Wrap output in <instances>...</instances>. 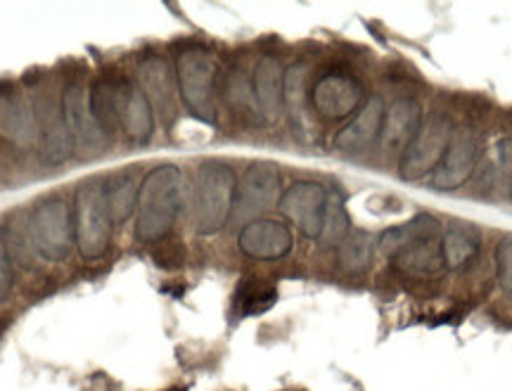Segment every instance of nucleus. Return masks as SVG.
Here are the masks:
<instances>
[{
	"label": "nucleus",
	"instance_id": "obj_1",
	"mask_svg": "<svg viewBox=\"0 0 512 391\" xmlns=\"http://www.w3.org/2000/svg\"><path fill=\"white\" fill-rule=\"evenodd\" d=\"M88 107L105 133H112L119 126L136 143H145L152 136V128H155L152 105L143 88H138L133 81L102 76L88 93Z\"/></svg>",
	"mask_w": 512,
	"mask_h": 391
},
{
	"label": "nucleus",
	"instance_id": "obj_2",
	"mask_svg": "<svg viewBox=\"0 0 512 391\" xmlns=\"http://www.w3.org/2000/svg\"><path fill=\"white\" fill-rule=\"evenodd\" d=\"M183 209V176L174 164L157 166L138 188L136 237L145 245L162 242Z\"/></svg>",
	"mask_w": 512,
	"mask_h": 391
},
{
	"label": "nucleus",
	"instance_id": "obj_3",
	"mask_svg": "<svg viewBox=\"0 0 512 391\" xmlns=\"http://www.w3.org/2000/svg\"><path fill=\"white\" fill-rule=\"evenodd\" d=\"M235 195H238V176L230 166L221 162L202 164L195 178V190H192V214H195L197 233H219L233 216Z\"/></svg>",
	"mask_w": 512,
	"mask_h": 391
},
{
	"label": "nucleus",
	"instance_id": "obj_4",
	"mask_svg": "<svg viewBox=\"0 0 512 391\" xmlns=\"http://www.w3.org/2000/svg\"><path fill=\"white\" fill-rule=\"evenodd\" d=\"M176 81L183 105L204 124L216 121V81L219 62L207 48L190 46L176 57Z\"/></svg>",
	"mask_w": 512,
	"mask_h": 391
},
{
	"label": "nucleus",
	"instance_id": "obj_5",
	"mask_svg": "<svg viewBox=\"0 0 512 391\" xmlns=\"http://www.w3.org/2000/svg\"><path fill=\"white\" fill-rule=\"evenodd\" d=\"M74 242L83 259H100L112 242V219L107 211L105 190L98 183H83L72 207Z\"/></svg>",
	"mask_w": 512,
	"mask_h": 391
},
{
	"label": "nucleus",
	"instance_id": "obj_6",
	"mask_svg": "<svg viewBox=\"0 0 512 391\" xmlns=\"http://www.w3.org/2000/svg\"><path fill=\"white\" fill-rule=\"evenodd\" d=\"M31 247L46 261H64L72 252L74 221L72 209L62 200H46L31 211L29 219Z\"/></svg>",
	"mask_w": 512,
	"mask_h": 391
},
{
	"label": "nucleus",
	"instance_id": "obj_7",
	"mask_svg": "<svg viewBox=\"0 0 512 391\" xmlns=\"http://www.w3.org/2000/svg\"><path fill=\"white\" fill-rule=\"evenodd\" d=\"M453 128L444 117H432L422 121L418 136L408 145V150L401 155L399 176L403 181H418L427 173L437 171V166L444 159L448 143H451Z\"/></svg>",
	"mask_w": 512,
	"mask_h": 391
},
{
	"label": "nucleus",
	"instance_id": "obj_8",
	"mask_svg": "<svg viewBox=\"0 0 512 391\" xmlns=\"http://www.w3.org/2000/svg\"><path fill=\"white\" fill-rule=\"evenodd\" d=\"M325 207H328V190L320 183L299 181L287 188L278 200L280 214L285 216L299 233L309 240H318L323 230Z\"/></svg>",
	"mask_w": 512,
	"mask_h": 391
},
{
	"label": "nucleus",
	"instance_id": "obj_9",
	"mask_svg": "<svg viewBox=\"0 0 512 391\" xmlns=\"http://www.w3.org/2000/svg\"><path fill=\"white\" fill-rule=\"evenodd\" d=\"M363 83L344 72H330L313 83L311 105L323 119L337 121L358 112L363 107Z\"/></svg>",
	"mask_w": 512,
	"mask_h": 391
},
{
	"label": "nucleus",
	"instance_id": "obj_10",
	"mask_svg": "<svg viewBox=\"0 0 512 391\" xmlns=\"http://www.w3.org/2000/svg\"><path fill=\"white\" fill-rule=\"evenodd\" d=\"M280 195V171L271 162H256L238 183L233 216L238 221H256V216L271 209Z\"/></svg>",
	"mask_w": 512,
	"mask_h": 391
},
{
	"label": "nucleus",
	"instance_id": "obj_11",
	"mask_svg": "<svg viewBox=\"0 0 512 391\" xmlns=\"http://www.w3.org/2000/svg\"><path fill=\"white\" fill-rule=\"evenodd\" d=\"M479 155H482V147H479V136L475 128H456L444 159H441L437 171H434V188L441 192H451L465 185L477 169Z\"/></svg>",
	"mask_w": 512,
	"mask_h": 391
},
{
	"label": "nucleus",
	"instance_id": "obj_12",
	"mask_svg": "<svg viewBox=\"0 0 512 391\" xmlns=\"http://www.w3.org/2000/svg\"><path fill=\"white\" fill-rule=\"evenodd\" d=\"M292 230L280 221L256 219L242 226L238 235L240 252L256 261H278L292 252Z\"/></svg>",
	"mask_w": 512,
	"mask_h": 391
},
{
	"label": "nucleus",
	"instance_id": "obj_13",
	"mask_svg": "<svg viewBox=\"0 0 512 391\" xmlns=\"http://www.w3.org/2000/svg\"><path fill=\"white\" fill-rule=\"evenodd\" d=\"M384 112H387V107H384L380 95H370L356 117L335 136V150L344 152V155L366 152L370 145L380 140Z\"/></svg>",
	"mask_w": 512,
	"mask_h": 391
},
{
	"label": "nucleus",
	"instance_id": "obj_14",
	"mask_svg": "<svg viewBox=\"0 0 512 391\" xmlns=\"http://www.w3.org/2000/svg\"><path fill=\"white\" fill-rule=\"evenodd\" d=\"M422 126V105L413 98H401L396 100L392 107H387L382 121V133L380 143L387 152L394 155H403L408 150V145L413 143V138L418 136Z\"/></svg>",
	"mask_w": 512,
	"mask_h": 391
},
{
	"label": "nucleus",
	"instance_id": "obj_15",
	"mask_svg": "<svg viewBox=\"0 0 512 391\" xmlns=\"http://www.w3.org/2000/svg\"><path fill=\"white\" fill-rule=\"evenodd\" d=\"M60 105L64 114V124H67L69 133H72V140L88 147L102 143L105 131H102L98 121L93 119L91 107H88V93L86 88H83V83H69V86L64 88Z\"/></svg>",
	"mask_w": 512,
	"mask_h": 391
},
{
	"label": "nucleus",
	"instance_id": "obj_16",
	"mask_svg": "<svg viewBox=\"0 0 512 391\" xmlns=\"http://www.w3.org/2000/svg\"><path fill=\"white\" fill-rule=\"evenodd\" d=\"M283 86H285V69L278 57L266 55L256 62L252 74V88L256 105H259L261 117L273 121L283 112Z\"/></svg>",
	"mask_w": 512,
	"mask_h": 391
},
{
	"label": "nucleus",
	"instance_id": "obj_17",
	"mask_svg": "<svg viewBox=\"0 0 512 391\" xmlns=\"http://www.w3.org/2000/svg\"><path fill=\"white\" fill-rule=\"evenodd\" d=\"M38 131H41V150L48 162H62L72 152V133L64 124L62 105H55L50 98H41L36 102Z\"/></svg>",
	"mask_w": 512,
	"mask_h": 391
},
{
	"label": "nucleus",
	"instance_id": "obj_18",
	"mask_svg": "<svg viewBox=\"0 0 512 391\" xmlns=\"http://www.w3.org/2000/svg\"><path fill=\"white\" fill-rule=\"evenodd\" d=\"M441 240V223L430 214H420L415 219L384 230L380 235V249L384 256L396 259V256L408 252V249L425 245V242Z\"/></svg>",
	"mask_w": 512,
	"mask_h": 391
},
{
	"label": "nucleus",
	"instance_id": "obj_19",
	"mask_svg": "<svg viewBox=\"0 0 512 391\" xmlns=\"http://www.w3.org/2000/svg\"><path fill=\"white\" fill-rule=\"evenodd\" d=\"M479 247H482V235L472 223L456 221L441 233V259L451 271L470 266L477 259Z\"/></svg>",
	"mask_w": 512,
	"mask_h": 391
},
{
	"label": "nucleus",
	"instance_id": "obj_20",
	"mask_svg": "<svg viewBox=\"0 0 512 391\" xmlns=\"http://www.w3.org/2000/svg\"><path fill=\"white\" fill-rule=\"evenodd\" d=\"M306 79H309V67L304 62H297L285 72L283 86V107L292 128L302 136H309L311 131L309 107H306Z\"/></svg>",
	"mask_w": 512,
	"mask_h": 391
},
{
	"label": "nucleus",
	"instance_id": "obj_21",
	"mask_svg": "<svg viewBox=\"0 0 512 391\" xmlns=\"http://www.w3.org/2000/svg\"><path fill=\"white\" fill-rule=\"evenodd\" d=\"M375 259V240L363 230H354L337 247V264L347 273L368 271Z\"/></svg>",
	"mask_w": 512,
	"mask_h": 391
},
{
	"label": "nucleus",
	"instance_id": "obj_22",
	"mask_svg": "<svg viewBox=\"0 0 512 391\" xmlns=\"http://www.w3.org/2000/svg\"><path fill=\"white\" fill-rule=\"evenodd\" d=\"M140 79H143V93L152 100L159 110L171 112V74L169 64L159 57H150L140 67Z\"/></svg>",
	"mask_w": 512,
	"mask_h": 391
},
{
	"label": "nucleus",
	"instance_id": "obj_23",
	"mask_svg": "<svg viewBox=\"0 0 512 391\" xmlns=\"http://www.w3.org/2000/svg\"><path fill=\"white\" fill-rule=\"evenodd\" d=\"M105 202L107 211H110L112 226L126 223L128 216L133 214V209L138 207V188L136 183H133V176L124 173V176L114 178L105 190Z\"/></svg>",
	"mask_w": 512,
	"mask_h": 391
},
{
	"label": "nucleus",
	"instance_id": "obj_24",
	"mask_svg": "<svg viewBox=\"0 0 512 391\" xmlns=\"http://www.w3.org/2000/svg\"><path fill=\"white\" fill-rule=\"evenodd\" d=\"M401 271L411 275H437L444 266V259H441V240L425 242V245L408 249L392 259Z\"/></svg>",
	"mask_w": 512,
	"mask_h": 391
},
{
	"label": "nucleus",
	"instance_id": "obj_25",
	"mask_svg": "<svg viewBox=\"0 0 512 391\" xmlns=\"http://www.w3.org/2000/svg\"><path fill=\"white\" fill-rule=\"evenodd\" d=\"M349 233L351 228L347 209H344V197L339 192H328V207H325L323 230H320L318 242L323 247H339Z\"/></svg>",
	"mask_w": 512,
	"mask_h": 391
},
{
	"label": "nucleus",
	"instance_id": "obj_26",
	"mask_svg": "<svg viewBox=\"0 0 512 391\" xmlns=\"http://www.w3.org/2000/svg\"><path fill=\"white\" fill-rule=\"evenodd\" d=\"M275 301H278V290L264 280H245L238 287V294H235V304H238L242 316L266 313L268 309H273Z\"/></svg>",
	"mask_w": 512,
	"mask_h": 391
},
{
	"label": "nucleus",
	"instance_id": "obj_27",
	"mask_svg": "<svg viewBox=\"0 0 512 391\" xmlns=\"http://www.w3.org/2000/svg\"><path fill=\"white\" fill-rule=\"evenodd\" d=\"M226 98L235 110L247 114V117H261L259 105H256L252 79L245 72H233L226 81Z\"/></svg>",
	"mask_w": 512,
	"mask_h": 391
},
{
	"label": "nucleus",
	"instance_id": "obj_28",
	"mask_svg": "<svg viewBox=\"0 0 512 391\" xmlns=\"http://www.w3.org/2000/svg\"><path fill=\"white\" fill-rule=\"evenodd\" d=\"M494 173L496 183L512 190V138H503L494 145Z\"/></svg>",
	"mask_w": 512,
	"mask_h": 391
},
{
	"label": "nucleus",
	"instance_id": "obj_29",
	"mask_svg": "<svg viewBox=\"0 0 512 391\" xmlns=\"http://www.w3.org/2000/svg\"><path fill=\"white\" fill-rule=\"evenodd\" d=\"M496 268H498V285L501 290L512 297V237H505L496 249Z\"/></svg>",
	"mask_w": 512,
	"mask_h": 391
},
{
	"label": "nucleus",
	"instance_id": "obj_30",
	"mask_svg": "<svg viewBox=\"0 0 512 391\" xmlns=\"http://www.w3.org/2000/svg\"><path fill=\"white\" fill-rule=\"evenodd\" d=\"M155 264L159 268H166V271H171V268H181L185 264V247L181 242H164V245H159L155 249Z\"/></svg>",
	"mask_w": 512,
	"mask_h": 391
},
{
	"label": "nucleus",
	"instance_id": "obj_31",
	"mask_svg": "<svg viewBox=\"0 0 512 391\" xmlns=\"http://www.w3.org/2000/svg\"><path fill=\"white\" fill-rule=\"evenodd\" d=\"M12 282H15V271H12V259L8 247L0 240V301H5L12 292Z\"/></svg>",
	"mask_w": 512,
	"mask_h": 391
}]
</instances>
